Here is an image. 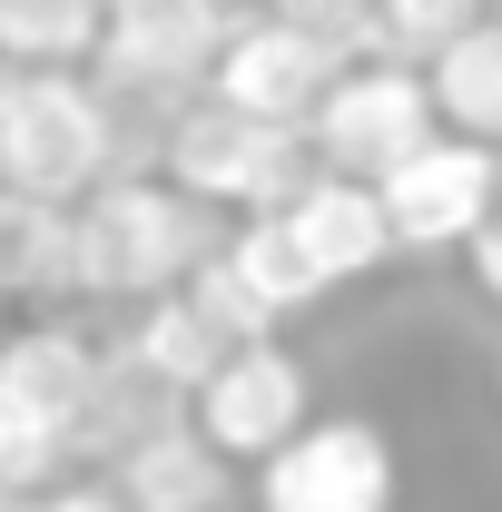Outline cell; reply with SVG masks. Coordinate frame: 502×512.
<instances>
[{
	"label": "cell",
	"instance_id": "obj_1",
	"mask_svg": "<svg viewBox=\"0 0 502 512\" xmlns=\"http://www.w3.org/2000/svg\"><path fill=\"white\" fill-rule=\"evenodd\" d=\"M99 345L79 325H30L0 345V503H40L79 483V434L99 404Z\"/></svg>",
	"mask_w": 502,
	"mask_h": 512
},
{
	"label": "cell",
	"instance_id": "obj_2",
	"mask_svg": "<svg viewBox=\"0 0 502 512\" xmlns=\"http://www.w3.org/2000/svg\"><path fill=\"white\" fill-rule=\"evenodd\" d=\"M119 178V119L109 89L79 69H10L0 89V188L40 207H89Z\"/></svg>",
	"mask_w": 502,
	"mask_h": 512
},
{
	"label": "cell",
	"instance_id": "obj_3",
	"mask_svg": "<svg viewBox=\"0 0 502 512\" xmlns=\"http://www.w3.org/2000/svg\"><path fill=\"white\" fill-rule=\"evenodd\" d=\"M217 247H227V237L207 227V207H188L168 178H109V188L79 207V296L158 306V296H178Z\"/></svg>",
	"mask_w": 502,
	"mask_h": 512
},
{
	"label": "cell",
	"instance_id": "obj_4",
	"mask_svg": "<svg viewBox=\"0 0 502 512\" xmlns=\"http://www.w3.org/2000/svg\"><path fill=\"white\" fill-rule=\"evenodd\" d=\"M158 178L188 197V207H227L237 227L247 217H276V207H296V188L315 178V148L296 128H256L237 109H217V99H188L178 128H168V148H158Z\"/></svg>",
	"mask_w": 502,
	"mask_h": 512
},
{
	"label": "cell",
	"instance_id": "obj_5",
	"mask_svg": "<svg viewBox=\"0 0 502 512\" xmlns=\"http://www.w3.org/2000/svg\"><path fill=\"white\" fill-rule=\"evenodd\" d=\"M443 138V109H434V79L424 69H394V60H355L335 89H325V109H315L306 148L325 178H365L384 188L414 148H434Z\"/></svg>",
	"mask_w": 502,
	"mask_h": 512
},
{
	"label": "cell",
	"instance_id": "obj_6",
	"mask_svg": "<svg viewBox=\"0 0 502 512\" xmlns=\"http://www.w3.org/2000/svg\"><path fill=\"white\" fill-rule=\"evenodd\" d=\"M404 453L365 414H315L276 463H256V512H394Z\"/></svg>",
	"mask_w": 502,
	"mask_h": 512
},
{
	"label": "cell",
	"instance_id": "obj_7",
	"mask_svg": "<svg viewBox=\"0 0 502 512\" xmlns=\"http://www.w3.org/2000/svg\"><path fill=\"white\" fill-rule=\"evenodd\" d=\"M375 197H384V227H394L404 256L473 247V237L502 217V158L473 148V138H434V148H414Z\"/></svg>",
	"mask_w": 502,
	"mask_h": 512
},
{
	"label": "cell",
	"instance_id": "obj_8",
	"mask_svg": "<svg viewBox=\"0 0 502 512\" xmlns=\"http://www.w3.org/2000/svg\"><path fill=\"white\" fill-rule=\"evenodd\" d=\"M188 424L227 453V463H247V473L276 463V453L315 424L306 355H296V345H247V355H227V365L207 375V394L188 404Z\"/></svg>",
	"mask_w": 502,
	"mask_h": 512
},
{
	"label": "cell",
	"instance_id": "obj_9",
	"mask_svg": "<svg viewBox=\"0 0 502 512\" xmlns=\"http://www.w3.org/2000/svg\"><path fill=\"white\" fill-rule=\"evenodd\" d=\"M335 79H345L335 50H315V40H296V30L276 20V10H256V20L227 30V50H217V69H207V99L237 109V119H256V128H296V138H306Z\"/></svg>",
	"mask_w": 502,
	"mask_h": 512
},
{
	"label": "cell",
	"instance_id": "obj_10",
	"mask_svg": "<svg viewBox=\"0 0 502 512\" xmlns=\"http://www.w3.org/2000/svg\"><path fill=\"white\" fill-rule=\"evenodd\" d=\"M227 10L217 0H138V10H109V30H99V89H148V99H168V89H207V69L227 50Z\"/></svg>",
	"mask_w": 502,
	"mask_h": 512
},
{
	"label": "cell",
	"instance_id": "obj_11",
	"mask_svg": "<svg viewBox=\"0 0 502 512\" xmlns=\"http://www.w3.org/2000/svg\"><path fill=\"white\" fill-rule=\"evenodd\" d=\"M276 217L296 227V247L315 256V276H325V286H355V276H375L384 256H394L384 197L365 188V178H325V168H315L306 188H296V207H276Z\"/></svg>",
	"mask_w": 502,
	"mask_h": 512
},
{
	"label": "cell",
	"instance_id": "obj_12",
	"mask_svg": "<svg viewBox=\"0 0 502 512\" xmlns=\"http://www.w3.org/2000/svg\"><path fill=\"white\" fill-rule=\"evenodd\" d=\"M227 473H237V463H227V453H217L188 414H178V424H158L148 444H128L99 483H109V493H128L138 512H217V503H227Z\"/></svg>",
	"mask_w": 502,
	"mask_h": 512
},
{
	"label": "cell",
	"instance_id": "obj_13",
	"mask_svg": "<svg viewBox=\"0 0 502 512\" xmlns=\"http://www.w3.org/2000/svg\"><path fill=\"white\" fill-rule=\"evenodd\" d=\"M40 296H79V207L0 188V306H40Z\"/></svg>",
	"mask_w": 502,
	"mask_h": 512
},
{
	"label": "cell",
	"instance_id": "obj_14",
	"mask_svg": "<svg viewBox=\"0 0 502 512\" xmlns=\"http://www.w3.org/2000/svg\"><path fill=\"white\" fill-rule=\"evenodd\" d=\"M138 375L158 384V394H178V404H197L207 394V375L227 365V355H247V345H227L217 325L197 316V296L178 286V296H158V306H138V325H128V345H119Z\"/></svg>",
	"mask_w": 502,
	"mask_h": 512
},
{
	"label": "cell",
	"instance_id": "obj_15",
	"mask_svg": "<svg viewBox=\"0 0 502 512\" xmlns=\"http://www.w3.org/2000/svg\"><path fill=\"white\" fill-rule=\"evenodd\" d=\"M434 109H443V138H473L502 158V20H473L434 69Z\"/></svg>",
	"mask_w": 502,
	"mask_h": 512
},
{
	"label": "cell",
	"instance_id": "obj_16",
	"mask_svg": "<svg viewBox=\"0 0 502 512\" xmlns=\"http://www.w3.org/2000/svg\"><path fill=\"white\" fill-rule=\"evenodd\" d=\"M227 266H237V286L266 306V325H286V316H306L315 296H335V286L315 276V256L296 247L286 217H247V227H227Z\"/></svg>",
	"mask_w": 502,
	"mask_h": 512
},
{
	"label": "cell",
	"instance_id": "obj_17",
	"mask_svg": "<svg viewBox=\"0 0 502 512\" xmlns=\"http://www.w3.org/2000/svg\"><path fill=\"white\" fill-rule=\"evenodd\" d=\"M109 0H0V60L10 69H79L99 60Z\"/></svg>",
	"mask_w": 502,
	"mask_h": 512
},
{
	"label": "cell",
	"instance_id": "obj_18",
	"mask_svg": "<svg viewBox=\"0 0 502 512\" xmlns=\"http://www.w3.org/2000/svg\"><path fill=\"white\" fill-rule=\"evenodd\" d=\"M296 40H315V50H335V60H375V0H266Z\"/></svg>",
	"mask_w": 502,
	"mask_h": 512
},
{
	"label": "cell",
	"instance_id": "obj_19",
	"mask_svg": "<svg viewBox=\"0 0 502 512\" xmlns=\"http://www.w3.org/2000/svg\"><path fill=\"white\" fill-rule=\"evenodd\" d=\"M463 266H473V286H483V296L502 306V217L483 227V237H473V247H463Z\"/></svg>",
	"mask_w": 502,
	"mask_h": 512
},
{
	"label": "cell",
	"instance_id": "obj_20",
	"mask_svg": "<svg viewBox=\"0 0 502 512\" xmlns=\"http://www.w3.org/2000/svg\"><path fill=\"white\" fill-rule=\"evenodd\" d=\"M50 512H138V503L109 493V483H69V493H50Z\"/></svg>",
	"mask_w": 502,
	"mask_h": 512
},
{
	"label": "cell",
	"instance_id": "obj_21",
	"mask_svg": "<svg viewBox=\"0 0 502 512\" xmlns=\"http://www.w3.org/2000/svg\"><path fill=\"white\" fill-rule=\"evenodd\" d=\"M453 10H463V20H502V0H453Z\"/></svg>",
	"mask_w": 502,
	"mask_h": 512
},
{
	"label": "cell",
	"instance_id": "obj_22",
	"mask_svg": "<svg viewBox=\"0 0 502 512\" xmlns=\"http://www.w3.org/2000/svg\"><path fill=\"white\" fill-rule=\"evenodd\" d=\"M0 512H50V493H40V503H0Z\"/></svg>",
	"mask_w": 502,
	"mask_h": 512
},
{
	"label": "cell",
	"instance_id": "obj_23",
	"mask_svg": "<svg viewBox=\"0 0 502 512\" xmlns=\"http://www.w3.org/2000/svg\"><path fill=\"white\" fill-rule=\"evenodd\" d=\"M109 10H138V0H109Z\"/></svg>",
	"mask_w": 502,
	"mask_h": 512
},
{
	"label": "cell",
	"instance_id": "obj_24",
	"mask_svg": "<svg viewBox=\"0 0 502 512\" xmlns=\"http://www.w3.org/2000/svg\"><path fill=\"white\" fill-rule=\"evenodd\" d=\"M0 345H10V325H0Z\"/></svg>",
	"mask_w": 502,
	"mask_h": 512
}]
</instances>
